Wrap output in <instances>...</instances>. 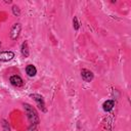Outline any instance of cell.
Listing matches in <instances>:
<instances>
[{
  "label": "cell",
  "mask_w": 131,
  "mask_h": 131,
  "mask_svg": "<svg viewBox=\"0 0 131 131\" xmlns=\"http://www.w3.org/2000/svg\"><path fill=\"white\" fill-rule=\"evenodd\" d=\"M24 106V110H25V113L27 115V118L30 122V124H35V125H39L40 123V119H39V115L36 111V108L34 106H32L31 104L29 103H24L23 104Z\"/></svg>",
  "instance_id": "6da1fadb"
},
{
  "label": "cell",
  "mask_w": 131,
  "mask_h": 131,
  "mask_svg": "<svg viewBox=\"0 0 131 131\" xmlns=\"http://www.w3.org/2000/svg\"><path fill=\"white\" fill-rule=\"evenodd\" d=\"M30 97H31V98H33V99L36 101V103H37L38 107H39L42 112H44V113L46 112L45 101H44L43 96H41L40 94H37V93H33V94H30Z\"/></svg>",
  "instance_id": "7a4b0ae2"
},
{
  "label": "cell",
  "mask_w": 131,
  "mask_h": 131,
  "mask_svg": "<svg viewBox=\"0 0 131 131\" xmlns=\"http://www.w3.org/2000/svg\"><path fill=\"white\" fill-rule=\"evenodd\" d=\"M20 31H21V26L19 23H15L11 29H10V33H9V36L11 38V40L15 41L18 37H19V34H20Z\"/></svg>",
  "instance_id": "3957f363"
},
{
  "label": "cell",
  "mask_w": 131,
  "mask_h": 131,
  "mask_svg": "<svg viewBox=\"0 0 131 131\" xmlns=\"http://www.w3.org/2000/svg\"><path fill=\"white\" fill-rule=\"evenodd\" d=\"M14 57V52L13 51H0V61L7 62L12 60Z\"/></svg>",
  "instance_id": "277c9868"
},
{
  "label": "cell",
  "mask_w": 131,
  "mask_h": 131,
  "mask_svg": "<svg viewBox=\"0 0 131 131\" xmlns=\"http://www.w3.org/2000/svg\"><path fill=\"white\" fill-rule=\"evenodd\" d=\"M9 82L11 83V85H13L15 87H21L24 85V80L18 75H12L9 78Z\"/></svg>",
  "instance_id": "5b68a950"
},
{
  "label": "cell",
  "mask_w": 131,
  "mask_h": 131,
  "mask_svg": "<svg viewBox=\"0 0 131 131\" xmlns=\"http://www.w3.org/2000/svg\"><path fill=\"white\" fill-rule=\"evenodd\" d=\"M81 77L85 82H91L93 80V73L87 69H83L81 70Z\"/></svg>",
  "instance_id": "8992f818"
},
{
  "label": "cell",
  "mask_w": 131,
  "mask_h": 131,
  "mask_svg": "<svg viewBox=\"0 0 131 131\" xmlns=\"http://www.w3.org/2000/svg\"><path fill=\"white\" fill-rule=\"evenodd\" d=\"M20 52H21V55L24 57H29L30 55V50H29V46H28V42L25 41L21 43V46H20Z\"/></svg>",
  "instance_id": "52a82bcc"
},
{
  "label": "cell",
  "mask_w": 131,
  "mask_h": 131,
  "mask_svg": "<svg viewBox=\"0 0 131 131\" xmlns=\"http://www.w3.org/2000/svg\"><path fill=\"white\" fill-rule=\"evenodd\" d=\"M26 73L29 77H34L37 74V69L34 64H28L26 67Z\"/></svg>",
  "instance_id": "ba28073f"
},
{
  "label": "cell",
  "mask_w": 131,
  "mask_h": 131,
  "mask_svg": "<svg viewBox=\"0 0 131 131\" xmlns=\"http://www.w3.org/2000/svg\"><path fill=\"white\" fill-rule=\"evenodd\" d=\"M115 106V101L112 100V99H108V100H105L102 104V108L104 112H110L113 110V107Z\"/></svg>",
  "instance_id": "9c48e42d"
},
{
  "label": "cell",
  "mask_w": 131,
  "mask_h": 131,
  "mask_svg": "<svg viewBox=\"0 0 131 131\" xmlns=\"http://www.w3.org/2000/svg\"><path fill=\"white\" fill-rule=\"evenodd\" d=\"M1 127H2V131H10V126L5 119L1 120Z\"/></svg>",
  "instance_id": "30bf717a"
},
{
  "label": "cell",
  "mask_w": 131,
  "mask_h": 131,
  "mask_svg": "<svg viewBox=\"0 0 131 131\" xmlns=\"http://www.w3.org/2000/svg\"><path fill=\"white\" fill-rule=\"evenodd\" d=\"M11 9H12V13H13L15 16H19V14H20V9H19V7H18V6L13 5Z\"/></svg>",
  "instance_id": "8fae6325"
},
{
  "label": "cell",
  "mask_w": 131,
  "mask_h": 131,
  "mask_svg": "<svg viewBox=\"0 0 131 131\" xmlns=\"http://www.w3.org/2000/svg\"><path fill=\"white\" fill-rule=\"evenodd\" d=\"M73 27H74V30H76V31H78L80 28V24L78 21L77 16H74V18H73Z\"/></svg>",
  "instance_id": "7c38bea8"
},
{
  "label": "cell",
  "mask_w": 131,
  "mask_h": 131,
  "mask_svg": "<svg viewBox=\"0 0 131 131\" xmlns=\"http://www.w3.org/2000/svg\"><path fill=\"white\" fill-rule=\"evenodd\" d=\"M37 126H38V125H35V124H30V126L28 127L27 131H37V130H38V129H37Z\"/></svg>",
  "instance_id": "4fadbf2b"
},
{
  "label": "cell",
  "mask_w": 131,
  "mask_h": 131,
  "mask_svg": "<svg viewBox=\"0 0 131 131\" xmlns=\"http://www.w3.org/2000/svg\"><path fill=\"white\" fill-rule=\"evenodd\" d=\"M0 48H1V41H0Z\"/></svg>",
  "instance_id": "5bb4252c"
}]
</instances>
